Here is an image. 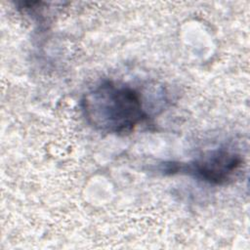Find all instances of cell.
Masks as SVG:
<instances>
[{
	"label": "cell",
	"mask_w": 250,
	"mask_h": 250,
	"mask_svg": "<svg viewBox=\"0 0 250 250\" xmlns=\"http://www.w3.org/2000/svg\"><path fill=\"white\" fill-rule=\"evenodd\" d=\"M164 166L165 173H188L210 185L225 186L238 177L243 167V158L237 153L219 148L189 163L170 162Z\"/></svg>",
	"instance_id": "cell-2"
},
{
	"label": "cell",
	"mask_w": 250,
	"mask_h": 250,
	"mask_svg": "<svg viewBox=\"0 0 250 250\" xmlns=\"http://www.w3.org/2000/svg\"><path fill=\"white\" fill-rule=\"evenodd\" d=\"M81 106L87 122L107 134L131 133L147 116L140 93L113 81H104L85 94Z\"/></svg>",
	"instance_id": "cell-1"
}]
</instances>
